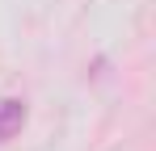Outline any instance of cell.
I'll return each instance as SVG.
<instances>
[{"instance_id":"cell-1","label":"cell","mask_w":156,"mask_h":151,"mask_svg":"<svg viewBox=\"0 0 156 151\" xmlns=\"http://www.w3.org/2000/svg\"><path fill=\"white\" fill-rule=\"evenodd\" d=\"M21 126H26V101H17V97L0 101V143L13 139Z\"/></svg>"}]
</instances>
